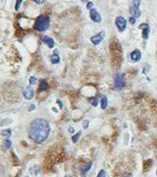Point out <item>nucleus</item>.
<instances>
[{
    "label": "nucleus",
    "instance_id": "f257e3e1",
    "mask_svg": "<svg viewBox=\"0 0 157 177\" xmlns=\"http://www.w3.org/2000/svg\"><path fill=\"white\" fill-rule=\"evenodd\" d=\"M51 127L47 120L38 117L32 121L28 126V136L36 144H42L50 135Z\"/></svg>",
    "mask_w": 157,
    "mask_h": 177
},
{
    "label": "nucleus",
    "instance_id": "f03ea898",
    "mask_svg": "<svg viewBox=\"0 0 157 177\" xmlns=\"http://www.w3.org/2000/svg\"><path fill=\"white\" fill-rule=\"evenodd\" d=\"M49 25H50V19H49V16L46 14H41L36 19L35 26L34 27L38 32H45V30H47L49 28Z\"/></svg>",
    "mask_w": 157,
    "mask_h": 177
},
{
    "label": "nucleus",
    "instance_id": "7ed1b4c3",
    "mask_svg": "<svg viewBox=\"0 0 157 177\" xmlns=\"http://www.w3.org/2000/svg\"><path fill=\"white\" fill-rule=\"evenodd\" d=\"M115 25L116 27L118 28V30L120 33L125 32L126 28H127V20L124 18V16H117L115 19Z\"/></svg>",
    "mask_w": 157,
    "mask_h": 177
},
{
    "label": "nucleus",
    "instance_id": "20e7f679",
    "mask_svg": "<svg viewBox=\"0 0 157 177\" xmlns=\"http://www.w3.org/2000/svg\"><path fill=\"white\" fill-rule=\"evenodd\" d=\"M125 86V78L122 74H116L114 77V88L116 90L122 89V87Z\"/></svg>",
    "mask_w": 157,
    "mask_h": 177
},
{
    "label": "nucleus",
    "instance_id": "39448f33",
    "mask_svg": "<svg viewBox=\"0 0 157 177\" xmlns=\"http://www.w3.org/2000/svg\"><path fill=\"white\" fill-rule=\"evenodd\" d=\"M104 37H105V32L102 30V32H100V33L97 34V35H93V36L90 38V41H91L94 46H98L103 41Z\"/></svg>",
    "mask_w": 157,
    "mask_h": 177
},
{
    "label": "nucleus",
    "instance_id": "423d86ee",
    "mask_svg": "<svg viewBox=\"0 0 157 177\" xmlns=\"http://www.w3.org/2000/svg\"><path fill=\"white\" fill-rule=\"evenodd\" d=\"M34 95H35V91H34L33 87L30 86H27V87L24 88L23 90V96L26 100H32L34 98Z\"/></svg>",
    "mask_w": 157,
    "mask_h": 177
},
{
    "label": "nucleus",
    "instance_id": "0eeeda50",
    "mask_svg": "<svg viewBox=\"0 0 157 177\" xmlns=\"http://www.w3.org/2000/svg\"><path fill=\"white\" fill-rule=\"evenodd\" d=\"M90 11V19H91L92 21L93 22H95V23H101V21H102V18H101V14L97 11V10L93 8V9H91V10H89Z\"/></svg>",
    "mask_w": 157,
    "mask_h": 177
},
{
    "label": "nucleus",
    "instance_id": "6e6552de",
    "mask_svg": "<svg viewBox=\"0 0 157 177\" xmlns=\"http://www.w3.org/2000/svg\"><path fill=\"white\" fill-rule=\"evenodd\" d=\"M139 30H142V37L144 40L148 39L150 36V25L146 24V23H143L139 26Z\"/></svg>",
    "mask_w": 157,
    "mask_h": 177
},
{
    "label": "nucleus",
    "instance_id": "1a4fd4ad",
    "mask_svg": "<svg viewBox=\"0 0 157 177\" xmlns=\"http://www.w3.org/2000/svg\"><path fill=\"white\" fill-rule=\"evenodd\" d=\"M141 57H142V54H141V51L139 49H134L132 52L130 53V61L132 62H139L141 60Z\"/></svg>",
    "mask_w": 157,
    "mask_h": 177
},
{
    "label": "nucleus",
    "instance_id": "9d476101",
    "mask_svg": "<svg viewBox=\"0 0 157 177\" xmlns=\"http://www.w3.org/2000/svg\"><path fill=\"white\" fill-rule=\"evenodd\" d=\"M129 11H130L131 16H133V18H136V19L140 18V15H141V11H140L139 7L130 6V8H129Z\"/></svg>",
    "mask_w": 157,
    "mask_h": 177
},
{
    "label": "nucleus",
    "instance_id": "9b49d317",
    "mask_svg": "<svg viewBox=\"0 0 157 177\" xmlns=\"http://www.w3.org/2000/svg\"><path fill=\"white\" fill-rule=\"evenodd\" d=\"M91 166H92V163H91V162H88V163H86V164L80 165V166H79L80 174L83 175V176H85L87 172L90 171V168H91Z\"/></svg>",
    "mask_w": 157,
    "mask_h": 177
},
{
    "label": "nucleus",
    "instance_id": "f8f14e48",
    "mask_svg": "<svg viewBox=\"0 0 157 177\" xmlns=\"http://www.w3.org/2000/svg\"><path fill=\"white\" fill-rule=\"evenodd\" d=\"M41 40H42V42H45L46 45H47L50 49H52L54 47V40H53V38H51V37H49V36H42L41 37Z\"/></svg>",
    "mask_w": 157,
    "mask_h": 177
},
{
    "label": "nucleus",
    "instance_id": "ddd939ff",
    "mask_svg": "<svg viewBox=\"0 0 157 177\" xmlns=\"http://www.w3.org/2000/svg\"><path fill=\"white\" fill-rule=\"evenodd\" d=\"M49 88V85H48L47 81H45V79H42L41 81H40V85H39V91H42V90H46Z\"/></svg>",
    "mask_w": 157,
    "mask_h": 177
},
{
    "label": "nucleus",
    "instance_id": "4468645a",
    "mask_svg": "<svg viewBox=\"0 0 157 177\" xmlns=\"http://www.w3.org/2000/svg\"><path fill=\"white\" fill-rule=\"evenodd\" d=\"M11 134H12L11 129H3V130H1V136H2V137H4L6 139L10 138Z\"/></svg>",
    "mask_w": 157,
    "mask_h": 177
},
{
    "label": "nucleus",
    "instance_id": "2eb2a0df",
    "mask_svg": "<svg viewBox=\"0 0 157 177\" xmlns=\"http://www.w3.org/2000/svg\"><path fill=\"white\" fill-rule=\"evenodd\" d=\"M101 108L102 110H105L107 108V98L105 96L101 97Z\"/></svg>",
    "mask_w": 157,
    "mask_h": 177
},
{
    "label": "nucleus",
    "instance_id": "dca6fc26",
    "mask_svg": "<svg viewBox=\"0 0 157 177\" xmlns=\"http://www.w3.org/2000/svg\"><path fill=\"white\" fill-rule=\"evenodd\" d=\"M51 62L53 64H57L60 62V57H59V54L57 53H54V54H52L51 56Z\"/></svg>",
    "mask_w": 157,
    "mask_h": 177
},
{
    "label": "nucleus",
    "instance_id": "f3484780",
    "mask_svg": "<svg viewBox=\"0 0 157 177\" xmlns=\"http://www.w3.org/2000/svg\"><path fill=\"white\" fill-rule=\"evenodd\" d=\"M89 102L91 103V105H93V107H97L99 103V99L97 98V97H93V98H89Z\"/></svg>",
    "mask_w": 157,
    "mask_h": 177
},
{
    "label": "nucleus",
    "instance_id": "a211bd4d",
    "mask_svg": "<svg viewBox=\"0 0 157 177\" xmlns=\"http://www.w3.org/2000/svg\"><path fill=\"white\" fill-rule=\"evenodd\" d=\"M80 135H81V133L78 132V133H76V134H75L73 137H71V140H73V142H74V144H76V142L78 141V139L80 138Z\"/></svg>",
    "mask_w": 157,
    "mask_h": 177
},
{
    "label": "nucleus",
    "instance_id": "6ab92c4d",
    "mask_svg": "<svg viewBox=\"0 0 157 177\" xmlns=\"http://www.w3.org/2000/svg\"><path fill=\"white\" fill-rule=\"evenodd\" d=\"M141 4V0H130V6H134V7H139Z\"/></svg>",
    "mask_w": 157,
    "mask_h": 177
},
{
    "label": "nucleus",
    "instance_id": "aec40b11",
    "mask_svg": "<svg viewBox=\"0 0 157 177\" xmlns=\"http://www.w3.org/2000/svg\"><path fill=\"white\" fill-rule=\"evenodd\" d=\"M11 144H12L11 140H10L9 138H8V139H6V140H4V147H3V149H4V150H7V149H8V148H10V147H11Z\"/></svg>",
    "mask_w": 157,
    "mask_h": 177
},
{
    "label": "nucleus",
    "instance_id": "412c9836",
    "mask_svg": "<svg viewBox=\"0 0 157 177\" xmlns=\"http://www.w3.org/2000/svg\"><path fill=\"white\" fill-rule=\"evenodd\" d=\"M36 83H37V78H36L35 76H32V77L29 78V84L33 86V85H36Z\"/></svg>",
    "mask_w": 157,
    "mask_h": 177
},
{
    "label": "nucleus",
    "instance_id": "4be33fe9",
    "mask_svg": "<svg viewBox=\"0 0 157 177\" xmlns=\"http://www.w3.org/2000/svg\"><path fill=\"white\" fill-rule=\"evenodd\" d=\"M23 0H16V3H15V10L18 11V9H20V7H21V3Z\"/></svg>",
    "mask_w": 157,
    "mask_h": 177
},
{
    "label": "nucleus",
    "instance_id": "5701e85b",
    "mask_svg": "<svg viewBox=\"0 0 157 177\" xmlns=\"http://www.w3.org/2000/svg\"><path fill=\"white\" fill-rule=\"evenodd\" d=\"M88 126H89V121L88 120H85L83 123V128H88Z\"/></svg>",
    "mask_w": 157,
    "mask_h": 177
},
{
    "label": "nucleus",
    "instance_id": "b1692460",
    "mask_svg": "<svg viewBox=\"0 0 157 177\" xmlns=\"http://www.w3.org/2000/svg\"><path fill=\"white\" fill-rule=\"evenodd\" d=\"M97 177H105V171H104V170H101V171L99 172V174Z\"/></svg>",
    "mask_w": 157,
    "mask_h": 177
},
{
    "label": "nucleus",
    "instance_id": "393cba45",
    "mask_svg": "<svg viewBox=\"0 0 157 177\" xmlns=\"http://www.w3.org/2000/svg\"><path fill=\"white\" fill-rule=\"evenodd\" d=\"M87 9H89V10L93 9V2H91V1H89V2L87 3Z\"/></svg>",
    "mask_w": 157,
    "mask_h": 177
},
{
    "label": "nucleus",
    "instance_id": "a878e982",
    "mask_svg": "<svg viewBox=\"0 0 157 177\" xmlns=\"http://www.w3.org/2000/svg\"><path fill=\"white\" fill-rule=\"evenodd\" d=\"M129 22H130V24H134L136 23V18H133V16H131L129 18Z\"/></svg>",
    "mask_w": 157,
    "mask_h": 177
},
{
    "label": "nucleus",
    "instance_id": "bb28decb",
    "mask_svg": "<svg viewBox=\"0 0 157 177\" xmlns=\"http://www.w3.org/2000/svg\"><path fill=\"white\" fill-rule=\"evenodd\" d=\"M33 1H35V2L38 3V4H41V3H43V1H45V0H33Z\"/></svg>",
    "mask_w": 157,
    "mask_h": 177
},
{
    "label": "nucleus",
    "instance_id": "cd10ccee",
    "mask_svg": "<svg viewBox=\"0 0 157 177\" xmlns=\"http://www.w3.org/2000/svg\"><path fill=\"white\" fill-rule=\"evenodd\" d=\"M68 133H71V134H74V128H73V127H69V128H68Z\"/></svg>",
    "mask_w": 157,
    "mask_h": 177
},
{
    "label": "nucleus",
    "instance_id": "c85d7f7f",
    "mask_svg": "<svg viewBox=\"0 0 157 177\" xmlns=\"http://www.w3.org/2000/svg\"><path fill=\"white\" fill-rule=\"evenodd\" d=\"M34 109H35V105H34V104H30V105H29V111H33Z\"/></svg>",
    "mask_w": 157,
    "mask_h": 177
},
{
    "label": "nucleus",
    "instance_id": "c756f323",
    "mask_svg": "<svg viewBox=\"0 0 157 177\" xmlns=\"http://www.w3.org/2000/svg\"><path fill=\"white\" fill-rule=\"evenodd\" d=\"M125 177H132V176H131L130 174H127V175H126V176H125Z\"/></svg>",
    "mask_w": 157,
    "mask_h": 177
},
{
    "label": "nucleus",
    "instance_id": "7c9ffc66",
    "mask_svg": "<svg viewBox=\"0 0 157 177\" xmlns=\"http://www.w3.org/2000/svg\"><path fill=\"white\" fill-rule=\"evenodd\" d=\"M65 177H71V175H66V176Z\"/></svg>",
    "mask_w": 157,
    "mask_h": 177
},
{
    "label": "nucleus",
    "instance_id": "2f4dec72",
    "mask_svg": "<svg viewBox=\"0 0 157 177\" xmlns=\"http://www.w3.org/2000/svg\"><path fill=\"white\" fill-rule=\"evenodd\" d=\"M83 1H87V0H83Z\"/></svg>",
    "mask_w": 157,
    "mask_h": 177
}]
</instances>
